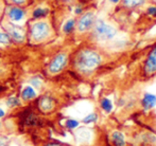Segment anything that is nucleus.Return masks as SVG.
<instances>
[{"instance_id":"nucleus-1","label":"nucleus","mask_w":156,"mask_h":146,"mask_svg":"<svg viewBox=\"0 0 156 146\" xmlns=\"http://www.w3.org/2000/svg\"><path fill=\"white\" fill-rule=\"evenodd\" d=\"M101 53L93 48H83L76 52L73 58V67L80 74L90 75L102 65Z\"/></svg>"},{"instance_id":"nucleus-2","label":"nucleus","mask_w":156,"mask_h":146,"mask_svg":"<svg viewBox=\"0 0 156 146\" xmlns=\"http://www.w3.org/2000/svg\"><path fill=\"white\" fill-rule=\"evenodd\" d=\"M93 35L97 40L109 41L117 35V29L103 19H96L93 25Z\"/></svg>"},{"instance_id":"nucleus-3","label":"nucleus","mask_w":156,"mask_h":146,"mask_svg":"<svg viewBox=\"0 0 156 146\" xmlns=\"http://www.w3.org/2000/svg\"><path fill=\"white\" fill-rule=\"evenodd\" d=\"M68 60H69V58H68L67 53H65V52L56 53L48 65V72L51 75L61 73L68 65Z\"/></svg>"},{"instance_id":"nucleus-4","label":"nucleus","mask_w":156,"mask_h":146,"mask_svg":"<svg viewBox=\"0 0 156 146\" xmlns=\"http://www.w3.org/2000/svg\"><path fill=\"white\" fill-rule=\"evenodd\" d=\"M50 34V27L46 21H36L30 29V36L35 42L45 40Z\"/></svg>"},{"instance_id":"nucleus-5","label":"nucleus","mask_w":156,"mask_h":146,"mask_svg":"<svg viewBox=\"0 0 156 146\" xmlns=\"http://www.w3.org/2000/svg\"><path fill=\"white\" fill-rule=\"evenodd\" d=\"M96 14L93 11H87L80 15L79 19L76 21V28L78 32L80 33H85L93 29V25L96 21Z\"/></svg>"},{"instance_id":"nucleus-6","label":"nucleus","mask_w":156,"mask_h":146,"mask_svg":"<svg viewBox=\"0 0 156 146\" xmlns=\"http://www.w3.org/2000/svg\"><path fill=\"white\" fill-rule=\"evenodd\" d=\"M37 108L41 113L45 114H49V113L53 112L56 108V102L51 95H41L37 101Z\"/></svg>"},{"instance_id":"nucleus-7","label":"nucleus","mask_w":156,"mask_h":146,"mask_svg":"<svg viewBox=\"0 0 156 146\" xmlns=\"http://www.w3.org/2000/svg\"><path fill=\"white\" fill-rule=\"evenodd\" d=\"M144 73L146 76H153L156 74V46L151 49L144 59Z\"/></svg>"},{"instance_id":"nucleus-8","label":"nucleus","mask_w":156,"mask_h":146,"mask_svg":"<svg viewBox=\"0 0 156 146\" xmlns=\"http://www.w3.org/2000/svg\"><path fill=\"white\" fill-rule=\"evenodd\" d=\"M4 28H5L6 33H8V35L10 36V38L12 40L16 41L18 43H23L25 41V34H23V30L20 28L12 25V23H8V25H5Z\"/></svg>"},{"instance_id":"nucleus-9","label":"nucleus","mask_w":156,"mask_h":146,"mask_svg":"<svg viewBox=\"0 0 156 146\" xmlns=\"http://www.w3.org/2000/svg\"><path fill=\"white\" fill-rule=\"evenodd\" d=\"M141 106L144 110H151L156 106V94L150 92H146L141 99Z\"/></svg>"},{"instance_id":"nucleus-10","label":"nucleus","mask_w":156,"mask_h":146,"mask_svg":"<svg viewBox=\"0 0 156 146\" xmlns=\"http://www.w3.org/2000/svg\"><path fill=\"white\" fill-rule=\"evenodd\" d=\"M26 12L19 6H12V8H9L8 11V16L9 19L15 22H18V21L23 20L25 18Z\"/></svg>"},{"instance_id":"nucleus-11","label":"nucleus","mask_w":156,"mask_h":146,"mask_svg":"<svg viewBox=\"0 0 156 146\" xmlns=\"http://www.w3.org/2000/svg\"><path fill=\"white\" fill-rule=\"evenodd\" d=\"M111 141L114 146H125L126 145V140L123 132L120 130H114L111 134Z\"/></svg>"},{"instance_id":"nucleus-12","label":"nucleus","mask_w":156,"mask_h":146,"mask_svg":"<svg viewBox=\"0 0 156 146\" xmlns=\"http://www.w3.org/2000/svg\"><path fill=\"white\" fill-rule=\"evenodd\" d=\"M147 0H121L122 6L129 10H134V8H138L140 6L144 5Z\"/></svg>"},{"instance_id":"nucleus-13","label":"nucleus","mask_w":156,"mask_h":146,"mask_svg":"<svg viewBox=\"0 0 156 146\" xmlns=\"http://www.w3.org/2000/svg\"><path fill=\"white\" fill-rule=\"evenodd\" d=\"M36 97V92L31 86H27L23 88V90L21 91V99L23 101H31V100Z\"/></svg>"},{"instance_id":"nucleus-14","label":"nucleus","mask_w":156,"mask_h":146,"mask_svg":"<svg viewBox=\"0 0 156 146\" xmlns=\"http://www.w3.org/2000/svg\"><path fill=\"white\" fill-rule=\"evenodd\" d=\"M100 107L104 112L111 113L114 109L113 102H112L109 99H107V97H103V99H101V101H100Z\"/></svg>"},{"instance_id":"nucleus-15","label":"nucleus","mask_w":156,"mask_h":146,"mask_svg":"<svg viewBox=\"0 0 156 146\" xmlns=\"http://www.w3.org/2000/svg\"><path fill=\"white\" fill-rule=\"evenodd\" d=\"M76 19L70 18L65 22V25H63V32L65 34H70L74 29H76Z\"/></svg>"},{"instance_id":"nucleus-16","label":"nucleus","mask_w":156,"mask_h":146,"mask_svg":"<svg viewBox=\"0 0 156 146\" xmlns=\"http://www.w3.org/2000/svg\"><path fill=\"white\" fill-rule=\"evenodd\" d=\"M48 8H37L33 11L32 13V16L33 18H43V17L47 16L48 14Z\"/></svg>"},{"instance_id":"nucleus-17","label":"nucleus","mask_w":156,"mask_h":146,"mask_svg":"<svg viewBox=\"0 0 156 146\" xmlns=\"http://www.w3.org/2000/svg\"><path fill=\"white\" fill-rule=\"evenodd\" d=\"M98 121V114L96 112H91L89 114H87L84 119L82 120V123L84 124H91V123H96Z\"/></svg>"},{"instance_id":"nucleus-18","label":"nucleus","mask_w":156,"mask_h":146,"mask_svg":"<svg viewBox=\"0 0 156 146\" xmlns=\"http://www.w3.org/2000/svg\"><path fill=\"white\" fill-rule=\"evenodd\" d=\"M5 104H6V106H8L9 108H15V107H17V106L20 105V101H19L18 97H9V99L6 100Z\"/></svg>"},{"instance_id":"nucleus-19","label":"nucleus","mask_w":156,"mask_h":146,"mask_svg":"<svg viewBox=\"0 0 156 146\" xmlns=\"http://www.w3.org/2000/svg\"><path fill=\"white\" fill-rule=\"evenodd\" d=\"M65 125L68 129H76V128L80 125V122L76 121V120H74V119H69L66 121Z\"/></svg>"},{"instance_id":"nucleus-20","label":"nucleus","mask_w":156,"mask_h":146,"mask_svg":"<svg viewBox=\"0 0 156 146\" xmlns=\"http://www.w3.org/2000/svg\"><path fill=\"white\" fill-rule=\"evenodd\" d=\"M11 41H12V39L10 38L8 33H2V32H0V43L8 46L11 43Z\"/></svg>"},{"instance_id":"nucleus-21","label":"nucleus","mask_w":156,"mask_h":146,"mask_svg":"<svg viewBox=\"0 0 156 146\" xmlns=\"http://www.w3.org/2000/svg\"><path fill=\"white\" fill-rule=\"evenodd\" d=\"M39 146H70V145L63 142H58V141H47V142H44L43 144Z\"/></svg>"},{"instance_id":"nucleus-22","label":"nucleus","mask_w":156,"mask_h":146,"mask_svg":"<svg viewBox=\"0 0 156 146\" xmlns=\"http://www.w3.org/2000/svg\"><path fill=\"white\" fill-rule=\"evenodd\" d=\"M30 83H31L32 86L34 87V88H36V89H39L41 87V80H39V78H37V77L32 78V80H30Z\"/></svg>"},{"instance_id":"nucleus-23","label":"nucleus","mask_w":156,"mask_h":146,"mask_svg":"<svg viewBox=\"0 0 156 146\" xmlns=\"http://www.w3.org/2000/svg\"><path fill=\"white\" fill-rule=\"evenodd\" d=\"M0 146H10V140L8 137L0 134Z\"/></svg>"},{"instance_id":"nucleus-24","label":"nucleus","mask_w":156,"mask_h":146,"mask_svg":"<svg viewBox=\"0 0 156 146\" xmlns=\"http://www.w3.org/2000/svg\"><path fill=\"white\" fill-rule=\"evenodd\" d=\"M147 13H148L149 16L156 17V6L155 5H151L147 8Z\"/></svg>"},{"instance_id":"nucleus-25","label":"nucleus","mask_w":156,"mask_h":146,"mask_svg":"<svg viewBox=\"0 0 156 146\" xmlns=\"http://www.w3.org/2000/svg\"><path fill=\"white\" fill-rule=\"evenodd\" d=\"M14 4L16 5H21V4H25L27 2V0H11Z\"/></svg>"},{"instance_id":"nucleus-26","label":"nucleus","mask_w":156,"mask_h":146,"mask_svg":"<svg viewBox=\"0 0 156 146\" xmlns=\"http://www.w3.org/2000/svg\"><path fill=\"white\" fill-rule=\"evenodd\" d=\"M19 146H35V145H33L32 143H30V142H27V141H25V142L20 143Z\"/></svg>"},{"instance_id":"nucleus-27","label":"nucleus","mask_w":156,"mask_h":146,"mask_svg":"<svg viewBox=\"0 0 156 146\" xmlns=\"http://www.w3.org/2000/svg\"><path fill=\"white\" fill-rule=\"evenodd\" d=\"M106 1H108L112 4H119L121 2V0H106Z\"/></svg>"},{"instance_id":"nucleus-28","label":"nucleus","mask_w":156,"mask_h":146,"mask_svg":"<svg viewBox=\"0 0 156 146\" xmlns=\"http://www.w3.org/2000/svg\"><path fill=\"white\" fill-rule=\"evenodd\" d=\"M82 8H76V14H82Z\"/></svg>"},{"instance_id":"nucleus-29","label":"nucleus","mask_w":156,"mask_h":146,"mask_svg":"<svg viewBox=\"0 0 156 146\" xmlns=\"http://www.w3.org/2000/svg\"><path fill=\"white\" fill-rule=\"evenodd\" d=\"M4 115H5V113H4V111L1 109V108H0V119H1V117H3Z\"/></svg>"},{"instance_id":"nucleus-30","label":"nucleus","mask_w":156,"mask_h":146,"mask_svg":"<svg viewBox=\"0 0 156 146\" xmlns=\"http://www.w3.org/2000/svg\"><path fill=\"white\" fill-rule=\"evenodd\" d=\"M90 0H80L81 3H87V2H89Z\"/></svg>"},{"instance_id":"nucleus-31","label":"nucleus","mask_w":156,"mask_h":146,"mask_svg":"<svg viewBox=\"0 0 156 146\" xmlns=\"http://www.w3.org/2000/svg\"><path fill=\"white\" fill-rule=\"evenodd\" d=\"M63 1H65V2H69V1H71V0H63Z\"/></svg>"},{"instance_id":"nucleus-32","label":"nucleus","mask_w":156,"mask_h":146,"mask_svg":"<svg viewBox=\"0 0 156 146\" xmlns=\"http://www.w3.org/2000/svg\"><path fill=\"white\" fill-rule=\"evenodd\" d=\"M1 128H2V123L0 122V129H1Z\"/></svg>"},{"instance_id":"nucleus-33","label":"nucleus","mask_w":156,"mask_h":146,"mask_svg":"<svg viewBox=\"0 0 156 146\" xmlns=\"http://www.w3.org/2000/svg\"><path fill=\"white\" fill-rule=\"evenodd\" d=\"M155 131H156V128H155Z\"/></svg>"}]
</instances>
